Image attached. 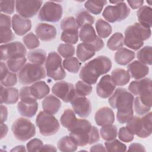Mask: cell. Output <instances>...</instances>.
Wrapping results in <instances>:
<instances>
[{
  "mask_svg": "<svg viewBox=\"0 0 152 152\" xmlns=\"http://www.w3.org/2000/svg\"><path fill=\"white\" fill-rule=\"evenodd\" d=\"M134 95L124 88H118L109 97L108 102L113 109H116V118L121 124L126 123L133 116Z\"/></svg>",
  "mask_w": 152,
  "mask_h": 152,
  "instance_id": "6da1fadb",
  "label": "cell"
},
{
  "mask_svg": "<svg viewBox=\"0 0 152 152\" xmlns=\"http://www.w3.org/2000/svg\"><path fill=\"white\" fill-rule=\"evenodd\" d=\"M69 137L80 147L97 142L100 134L97 127L92 126L90 121L84 119H77L76 123L69 130Z\"/></svg>",
  "mask_w": 152,
  "mask_h": 152,
  "instance_id": "7a4b0ae2",
  "label": "cell"
},
{
  "mask_svg": "<svg viewBox=\"0 0 152 152\" xmlns=\"http://www.w3.org/2000/svg\"><path fill=\"white\" fill-rule=\"evenodd\" d=\"M112 66V61L108 57L100 55L84 65L80 71L79 77L89 84H94L99 77L108 72Z\"/></svg>",
  "mask_w": 152,
  "mask_h": 152,
  "instance_id": "3957f363",
  "label": "cell"
},
{
  "mask_svg": "<svg viewBox=\"0 0 152 152\" xmlns=\"http://www.w3.org/2000/svg\"><path fill=\"white\" fill-rule=\"evenodd\" d=\"M124 44L128 48L137 50L144 45V41L151 37V29L135 23L128 26L124 31Z\"/></svg>",
  "mask_w": 152,
  "mask_h": 152,
  "instance_id": "277c9868",
  "label": "cell"
},
{
  "mask_svg": "<svg viewBox=\"0 0 152 152\" xmlns=\"http://www.w3.org/2000/svg\"><path fill=\"white\" fill-rule=\"evenodd\" d=\"M152 112H150L140 118L133 116L127 122L126 128L138 137L145 138L151 135L152 129Z\"/></svg>",
  "mask_w": 152,
  "mask_h": 152,
  "instance_id": "5b68a950",
  "label": "cell"
},
{
  "mask_svg": "<svg viewBox=\"0 0 152 152\" xmlns=\"http://www.w3.org/2000/svg\"><path fill=\"white\" fill-rule=\"evenodd\" d=\"M46 77L45 68L38 64L27 63L19 71V83L23 85H29Z\"/></svg>",
  "mask_w": 152,
  "mask_h": 152,
  "instance_id": "8992f818",
  "label": "cell"
},
{
  "mask_svg": "<svg viewBox=\"0 0 152 152\" xmlns=\"http://www.w3.org/2000/svg\"><path fill=\"white\" fill-rule=\"evenodd\" d=\"M45 68L47 76L55 81L62 80L66 75L62 65V58L55 51L49 53L45 61Z\"/></svg>",
  "mask_w": 152,
  "mask_h": 152,
  "instance_id": "52a82bcc",
  "label": "cell"
},
{
  "mask_svg": "<svg viewBox=\"0 0 152 152\" xmlns=\"http://www.w3.org/2000/svg\"><path fill=\"white\" fill-rule=\"evenodd\" d=\"M36 124L39 132L43 136H51L58 132L60 125L57 119L52 114L45 112H40L36 119Z\"/></svg>",
  "mask_w": 152,
  "mask_h": 152,
  "instance_id": "ba28073f",
  "label": "cell"
},
{
  "mask_svg": "<svg viewBox=\"0 0 152 152\" xmlns=\"http://www.w3.org/2000/svg\"><path fill=\"white\" fill-rule=\"evenodd\" d=\"M11 130L15 138L20 141H26L36 134L34 125L28 119L19 118L12 124Z\"/></svg>",
  "mask_w": 152,
  "mask_h": 152,
  "instance_id": "9c48e42d",
  "label": "cell"
},
{
  "mask_svg": "<svg viewBox=\"0 0 152 152\" xmlns=\"http://www.w3.org/2000/svg\"><path fill=\"white\" fill-rule=\"evenodd\" d=\"M130 12V8L124 1H121L115 5L107 6L102 13V16L108 22L113 23L125 20Z\"/></svg>",
  "mask_w": 152,
  "mask_h": 152,
  "instance_id": "30bf717a",
  "label": "cell"
},
{
  "mask_svg": "<svg viewBox=\"0 0 152 152\" xmlns=\"http://www.w3.org/2000/svg\"><path fill=\"white\" fill-rule=\"evenodd\" d=\"M63 8L61 4L53 1H46L40 10L38 18L42 21L56 23L62 18Z\"/></svg>",
  "mask_w": 152,
  "mask_h": 152,
  "instance_id": "8fae6325",
  "label": "cell"
},
{
  "mask_svg": "<svg viewBox=\"0 0 152 152\" xmlns=\"http://www.w3.org/2000/svg\"><path fill=\"white\" fill-rule=\"evenodd\" d=\"M1 59L2 61L8 60L11 58L25 56L27 50L24 45L20 42H13L0 46Z\"/></svg>",
  "mask_w": 152,
  "mask_h": 152,
  "instance_id": "7c38bea8",
  "label": "cell"
},
{
  "mask_svg": "<svg viewBox=\"0 0 152 152\" xmlns=\"http://www.w3.org/2000/svg\"><path fill=\"white\" fill-rule=\"evenodd\" d=\"M42 4V1L18 0L15 1V10L20 16L29 18L37 14Z\"/></svg>",
  "mask_w": 152,
  "mask_h": 152,
  "instance_id": "4fadbf2b",
  "label": "cell"
},
{
  "mask_svg": "<svg viewBox=\"0 0 152 152\" xmlns=\"http://www.w3.org/2000/svg\"><path fill=\"white\" fill-rule=\"evenodd\" d=\"M52 93L65 103L70 102L76 95L73 84L65 81H58L52 88Z\"/></svg>",
  "mask_w": 152,
  "mask_h": 152,
  "instance_id": "5bb4252c",
  "label": "cell"
},
{
  "mask_svg": "<svg viewBox=\"0 0 152 152\" xmlns=\"http://www.w3.org/2000/svg\"><path fill=\"white\" fill-rule=\"evenodd\" d=\"M70 103L74 113L81 118H87L91 112V102L86 97L75 95Z\"/></svg>",
  "mask_w": 152,
  "mask_h": 152,
  "instance_id": "9a60e30c",
  "label": "cell"
},
{
  "mask_svg": "<svg viewBox=\"0 0 152 152\" xmlns=\"http://www.w3.org/2000/svg\"><path fill=\"white\" fill-rule=\"evenodd\" d=\"M128 90L132 94L138 96L151 94V80L150 78H142L132 81Z\"/></svg>",
  "mask_w": 152,
  "mask_h": 152,
  "instance_id": "2e32d148",
  "label": "cell"
},
{
  "mask_svg": "<svg viewBox=\"0 0 152 152\" xmlns=\"http://www.w3.org/2000/svg\"><path fill=\"white\" fill-rule=\"evenodd\" d=\"M116 86L111 76L107 74L103 76L97 84L96 93L100 97L106 99L112 94Z\"/></svg>",
  "mask_w": 152,
  "mask_h": 152,
  "instance_id": "e0dca14e",
  "label": "cell"
},
{
  "mask_svg": "<svg viewBox=\"0 0 152 152\" xmlns=\"http://www.w3.org/2000/svg\"><path fill=\"white\" fill-rule=\"evenodd\" d=\"M35 32L37 37L44 42L54 40L57 34V30L55 26L43 23H39L36 26Z\"/></svg>",
  "mask_w": 152,
  "mask_h": 152,
  "instance_id": "ac0fdd59",
  "label": "cell"
},
{
  "mask_svg": "<svg viewBox=\"0 0 152 152\" xmlns=\"http://www.w3.org/2000/svg\"><path fill=\"white\" fill-rule=\"evenodd\" d=\"M11 22L12 29L18 36H23L31 28V20L18 14H14L12 16Z\"/></svg>",
  "mask_w": 152,
  "mask_h": 152,
  "instance_id": "d6986e66",
  "label": "cell"
},
{
  "mask_svg": "<svg viewBox=\"0 0 152 152\" xmlns=\"http://www.w3.org/2000/svg\"><path fill=\"white\" fill-rule=\"evenodd\" d=\"M94 121L98 126L112 124L115 122L114 112L109 107H100L94 115Z\"/></svg>",
  "mask_w": 152,
  "mask_h": 152,
  "instance_id": "ffe728a7",
  "label": "cell"
},
{
  "mask_svg": "<svg viewBox=\"0 0 152 152\" xmlns=\"http://www.w3.org/2000/svg\"><path fill=\"white\" fill-rule=\"evenodd\" d=\"M127 69L130 77L137 80L144 78L149 73L148 66L137 60L128 64Z\"/></svg>",
  "mask_w": 152,
  "mask_h": 152,
  "instance_id": "44dd1931",
  "label": "cell"
},
{
  "mask_svg": "<svg viewBox=\"0 0 152 152\" xmlns=\"http://www.w3.org/2000/svg\"><path fill=\"white\" fill-rule=\"evenodd\" d=\"M19 92L17 88H5L2 85L1 86V104H14L17 102Z\"/></svg>",
  "mask_w": 152,
  "mask_h": 152,
  "instance_id": "7402d4cb",
  "label": "cell"
},
{
  "mask_svg": "<svg viewBox=\"0 0 152 152\" xmlns=\"http://www.w3.org/2000/svg\"><path fill=\"white\" fill-rule=\"evenodd\" d=\"M7 64L3 62H1V84L4 87H10L15 85L17 83V75L8 71Z\"/></svg>",
  "mask_w": 152,
  "mask_h": 152,
  "instance_id": "603a6c76",
  "label": "cell"
},
{
  "mask_svg": "<svg viewBox=\"0 0 152 152\" xmlns=\"http://www.w3.org/2000/svg\"><path fill=\"white\" fill-rule=\"evenodd\" d=\"M42 104L43 111L52 115L56 114L61 107V100L52 94L46 97Z\"/></svg>",
  "mask_w": 152,
  "mask_h": 152,
  "instance_id": "cb8c5ba5",
  "label": "cell"
},
{
  "mask_svg": "<svg viewBox=\"0 0 152 152\" xmlns=\"http://www.w3.org/2000/svg\"><path fill=\"white\" fill-rule=\"evenodd\" d=\"M38 107L37 101L27 102L21 100L17 104V110L20 115L26 118H32L36 115Z\"/></svg>",
  "mask_w": 152,
  "mask_h": 152,
  "instance_id": "d4e9b609",
  "label": "cell"
},
{
  "mask_svg": "<svg viewBox=\"0 0 152 152\" xmlns=\"http://www.w3.org/2000/svg\"><path fill=\"white\" fill-rule=\"evenodd\" d=\"M30 90L34 99L40 100L49 93L50 88L45 81H39L30 86Z\"/></svg>",
  "mask_w": 152,
  "mask_h": 152,
  "instance_id": "484cf974",
  "label": "cell"
},
{
  "mask_svg": "<svg viewBox=\"0 0 152 152\" xmlns=\"http://www.w3.org/2000/svg\"><path fill=\"white\" fill-rule=\"evenodd\" d=\"M139 23L145 27L150 28L152 26V8L144 5L141 7L137 12Z\"/></svg>",
  "mask_w": 152,
  "mask_h": 152,
  "instance_id": "4316f807",
  "label": "cell"
},
{
  "mask_svg": "<svg viewBox=\"0 0 152 152\" xmlns=\"http://www.w3.org/2000/svg\"><path fill=\"white\" fill-rule=\"evenodd\" d=\"M135 52L128 49L121 48L115 54L114 59L116 63L121 65H126L135 58Z\"/></svg>",
  "mask_w": 152,
  "mask_h": 152,
  "instance_id": "83f0119b",
  "label": "cell"
},
{
  "mask_svg": "<svg viewBox=\"0 0 152 152\" xmlns=\"http://www.w3.org/2000/svg\"><path fill=\"white\" fill-rule=\"evenodd\" d=\"M111 78L116 86H124L128 83L131 77L128 71L122 68H116L112 71Z\"/></svg>",
  "mask_w": 152,
  "mask_h": 152,
  "instance_id": "f1b7e54d",
  "label": "cell"
},
{
  "mask_svg": "<svg viewBox=\"0 0 152 152\" xmlns=\"http://www.w3.org/2000/svg\"><path fill=\"white\" fill-rule=\"evenodd\" d=\"M77 118L75 113L71 109H66L60 118V122L62 125L67 128L69 131L76 123Z\"/></svg>",
  "mask_w": 152,
  "mask_h": 152,
  "instance_id": "f546056e",
  "label": "cell"
},
{
  "mask_svg": "<svg viewBox=\"0 0 152 152\" xmlns=\"http://www.w3.org/2000/svg\"><path fill=\"white\" fill-rule=\"evenodd\" d=\"M79 37L81 42L88 43L94 41L97 36L94 27L91 25H86L81 28L79 32Z\"/></svg>",
  "mask_w": 152,
  "mask_h": 152,
  "instance_id": "4dcf8cb0",
  "label": "cell"
},
{
  "mask_svg": "<svg viewBox=\"0 0 152 152\" xmlns=\"http://www.w3.org/2000/svg\"><path fill=\"white\" fill-rule=\"evenodd\" d=\"M77 145L72 139L68 135L62 137L58 142V149L64 152H73L77 150Z\"/></svg>",
  "mask_w": 152,
  "mask_h": 152,
  "instance_id": "1f68e13d",
  "label": "cell"
},
{
  "mask_svg": "<svg viewBox=\"0 0 152 152\" xmlns=\"http://www.w3.org/2000/svg\"><path fill=\"white\" fill-rule=\"evenodd\" d=\"M96 30L100 38H106L112 33L111 25L102 18L98 19L96 22Z\"/></svg>",
  "mask_w": 152,
  "mask_h": 152,
  "instance_id": "d6a6232c",
  "label": "cell"
},
{
  "mask_svg": "<svg viewBox=\"0 0 152 152\" xmlns=\"http://www.w3.org/2000/svg\"><path fill=\"white\" fill-rule=\"evenodd\" d=\"M27 57L28 60L32 64L41 65L45 62L47 58L46 52L41 49L30 51L27 54Z\"/></svg>",
  "mask_w": 152,
  "mask_h": 152,
  "instance_id": "836d02e7",
  "label": "cell"
},
{
  "mask_svg": "<svg viewBox=\"0 0 152 152\" xmlns=\"http://www.w3.org/2000/svg\"><path fill=\"white\" fill-rule=\"evenodd\" d=\"M76 21L79 28L86 25H91L94 23V17L88 12L82 9L76 14Z\"/></svg>",
  "mask_w": 152,
  "mask_h": 152,
  "instance_id": "e575fe53",
  "label": "cell"
},
{
  "mask_svg": "<svg viewBox=\"0 0 152 152\" xmlns=\"http://www.w3.org/2000/svg\"><path fill=\"white\" fill-rule=\"evenodd\" d=\"M124 45V37L120 32L115 33L107 40V47L111 50H116L121 48Z\"/></svg>",
  "mask_w": 152,
  "mask_h": 152,
  "instance_id": "d590c367",
  "label": "cell"
},
{
  "mask_svg": "<svg viewBox=\"0 0 152 152\" xmlns=\"http://www.w3.org/2000/svg\"><path fill=\"white\" fill-rule=\"evenodd\" d=\"M107 1H87L84 3L86 9L91 14L99 15L102 12L104 5L107 4Z\"/></svg>",
  "mask_w": 152,
  "mask_h": 152,
  "instance_id": "8d00e7d4",
  "label": "cell"
},
{
  "mask_svg": "<svg viewBox=\"0 0 152 152\" xmlns=\"http://www.w3.org/2000/svg\"><path fill=\"white\" fill-rule=\"evenodd\" d=\"M100 132L103 140L110 141L116 138L118 134V129L115 125L109 124L102 126Z\"/></svg>",
  "mask_w": 152,
  "mask_h": 152,
  "instance_id": "74e56055",
  "label": "cell"
},
{
  "mask_svg": "<svg viewBox=\"0 0 152 152\" xmlns=\"http://www.w3.org/2000/svg\"><path fill=\"white\" fill-rule=\"evenodd\" d=\"M137 58L141 63L151 65L152 63L151 46H145L141 49L137 53Z\"/></svg>",
  "mask_w": 152,
  "mask_h": 152,
  "instance_id": "f35d334b",
  "label": "cell"
},
{
  "mask_svg": "<svg viewBox=\"0 0 152 152\" xmlns=\"http://www.w3.org/2000/svg\"><path fill=\"white\" fill-rule=\"evenodd\" d=\"M63 67L68 72L73 74L77 73L81 67V63L75 57H69L65 58L63 62Z\"/></svg>",
  "mask_w": 152,
  "mask_h": 152,
  "instance_id": "ab89813d",
  "label": "cell"
},
{
  "mask_svg": "<svg viewBox=\"0 0 152 152\" xmlns=\"http://www.w3.org/2000/svg\"><path fill=\"white\" fill-rule=\"evenodd\" d=\"M26 60L25 56L11 58L7 60V65L10 71L14 73L17 72L23 68L26 62Z\"/></svg>",
  "mask_w": 152,
  "mask_h": 152,
  "instance_id": "60d3db41",
  "label": "cell"
},
{
  "mask_svg": "<svg viewBox=\"0 0 152 152\" xmlns=\"http://www.w3.org/2000/svg\"><path fill=\"white\" fill-rule=\"evenodd\" d=\"M61 40L70 45L76 44L78 40V30H67L63 31L61 35Z\"/></svg>",
  "mask_w": 152,
  "mask_h": 152,
  "instance_id": "b9f144b4",
  "label": "cell"
},
{
  "mask_svg": "<svg viewBox=\"0 0 152 152\" xmlns=\"http://www.w3.org/2000/svg\"><path fill=\"white\" fill-rule=\"evenodd\" d=\"M75 90L77 96L86 97L91 93L93 87L91 84L82 80L77 82L75 86Z\"/></svg>",
  "mask_w": 152,
  "mask_h": 152,
  "instance_id": "7bdbcfd3",
  "label": "cell"
},
{
  "mask_svg": "<svg viewBox=\"0 0 152 152\" xmlns=\"http://www.w3.org/2000/svg\"><path fill=\"white\" fill-rule=\"evenodd\" d=\"M96 54V52H91L86 48L83 43H80L77 45L76 55L77 57L81 62H86L93 57Z\"/></svg>",
  "mask_w": 152,
  "mask_h": 152,
  "instance_id": "ee69618b",
  "label": "cell"
},
{
  "mask_svg": "<svg viewBox=\"0 0 152 152\" xmlns=\"http://www.w3.org/2000/svg\"><path fill=\"white\" fill-rule=\"evenodd\" d=\"M24 44L28 49H33L40 46V41L36 35L33 32H30L23 38Z\"/></svg>",
  "mask_w": 152,
  "mask_h": 152,
  "instance_id": "f6af8a7d",
  "label": "cell"
},
{
  "mask_svg": "<svg viewBox=\"0 0 152 152\" xmlns=\"http://www.w3.org/2000/svg\"><path fill=\"white\" fill-rule=\"evenodd\" d=\"M106 149L107 151H125L126 145L117 139L107 141L104 143Z\"/></svg>",
  "mask_w": 152,
  "mask_h": 152,
  "instance_id": "bcb514c9",
  "label": "cell"
},
{
  "mask_svg": "<svg viewBox=\"0 0 152 152\" xmlns=\"http://www.w3.org/2000/svg\"><path fill=\"white\" fill-rule=\"evenodd\" d=\"M60 28L63 31L67 30H78L79 27L76 19L72 16L64 18L60 23Z\"/></svg>",
  "mask_w": 152,
  "mask_h": 152,
  "instance_id": "7dc6e473",
  "label": "cell"
},
{
  "mask_svg": "<svg viewBox=\"0 0 152 152\" xmlns=\"http://www.w3.org/2000/svg\"><path fill=\"white\" fill-rule=\"evenodd\" d=\"M134 106L135 113L138 116H143L148 113L151 110V107L144 104L140 99L139 96L134 100Z\"/></svg>",
  "mask_w": 152,
  "mask_h": 152,
  "instance_id": "c3c4849f",
  "label": "cell"
},
{
  "mask_svg": "<svg viewBox=\"0 0 152 152\" xmlns=\"http://www.w3.org/2000/svg\"><path fill=\"white\" fill-rule=\"evenodd\" d=\"M75 47L70 44L61 43L58 47V52L65 58L72 56L75 54Z\"/></svg>",
  "mask_w": 152,
  "mask_h": 152,
  "instance_id": "681fc988",
  "label": "cell"
},
{
  "mask_svg": "<svg viewBox=\"0 0 152 152\" xmlns=\"http://www.w3.org/2000/svg\"><path fill=\"white\" fill-rule=\"evenodd\" d=\"M82 43L86 48H87L88 50L93 52H96L100 50L103 48L104 45L103 40L99 37H97V38L91 42H88V43L83 42Z\"/></svg>",
  "mask_w": 152,
  "mask_h": 152,
  "instance_id": "f907efd6",
  "label": "cell"
},
{
  "mask_svg": "<svg viewBox=\"0 0 152 152\" xmlns=\"http://www.w3.org/2000/svg\"><path fill=\"white\" fill-rule=\"evenodd\" d=\"M1 43H8V42L14 39L15 36L11 28L0 27Z\"/></svg>",
  "mask_w": 152,
  "mask_h": 152,
  "instance_id": "816d5d0a",
  "label": "cell"
},
{
  "mask_svg": "<svg viewBox=\"0 0 152 152\" xmlns=\"http://www.w3.org/2000/svg\"><path fill=\"white\" fill-rule=\"evenodd\" d=\"M19 97L21 100L27 102H36V99H34L31 95L30 90V87L24 86L20 90Z\"/></svg>",
  "mask_w": 152,
  "mask_h": 152,
  "instance_id": "f5cc1de1",
  "label": "cell"
},
{
  "mask_svg": "<svg viewBox=\"0 0 152 152\" xmlns=\"http://www.w3.org/2000/svg\"><path fill=\"white\" fill-rule=\"evenodd\" d=\"M118 138L120 140L125 142H131L134 138V134H132L127 128L126 127L123 126L121 127L118 132Z\"/></svg>",
  "mask_w": 152,
  "mask_h": 152,
  "instance_id": "db71d44e",
  "label": "cell"
},
{
  "mask_svg": "<svg viewBox=\"0 0 152 152\" xmlns=\"http://www.w3.org/2000/svg\"><path fill=\"white\" fill-rule=\"evenodd\" d=\"M43 146L42 141L39 138H33L27 143V151H40Z\"/></svg>",
  "mask_w": 152,
  "mask_h": 152,
  "instance_id": "11a10c76",
  "label": "cell"
},
{
  "mask_svg": "<svg viewBox=\"0 0 152 152\" xmlns=\"http://www.w3.org/2000/svg\"><path fill=\"white\" fill-rule=\"evenodd\" d=\"M1 11L8 14H11L14 11L15 1H1Z\"/></svg>",
  "mask_w": 152,
  "mask_h": 152,
  "instance_id": "9f6ffc18",
  "label": "cell"
},
{
  "mask_svg": "<svg viewBox=\"0 0 152 152\" xmlns=\"http://www.w3.org/2000/svg\"><path fill=\"white\" fill-rule=\"evenodd\" d=\"M12 22H11V17L9 15L1 13L0 27L11 28Z\"/></svg>",
  "mask_w": 152,
  "mask_h": 152,
  "instance_id": "6f0895ef",
  "label": "cell"
},
{
  "mask_svg": "<svg viewBox=\"0 0 152 152\" xmlns=\"http://www.w3.org/2000/svg\"><path fill=\"white\" fill-rule=\"evenodd\" d=\"M129 151H145V148L142 144L140 143H132L128 148Z\"/></svg>",
  "mask_w": 152,
  "mask_h": 152,
  "instance_id": "680465c9",
  "label": "cell"
},
{
  "mask_svg": "<svg viewBox=\"0 0 152 152\" xmlns=\"http://www.w3.org/2000/svg\"><path fill=\"white\" fill-rule=\"evenodd\" d=\"M127 2L128 3L130 7L132 9H137L140 7H141L143 4L144 1L143 0H136V1H129L128 0Z\"/></svg>",
  "mask_w": 152,
  "mask_h": 152,
  "instance_id": "91938a15",
  "label": "cell"
},
{
  "mask_svg": "<svg viewBox=\"0 0 152 152\" xmlns=\"http://www.w3.org/2000/svg\"><path fill=\"white\" fill-rule=\"evenodd\" d=\"M8 117V110L5 106L1 104V122H4L7 121Z\"/></svg>",
  "mask_w": 152,
  "mask_h": 152,
  "instance_id": "94428289",
  "label": "cell"
},
{
  "mask_svg": "<svg viewBox=\"0 0 152 152\" xmlns=\"http://www.w3.org/2000/svg\"><path fill=\"white\" fill-rule=\"evenodd\" d=\"M91 151H106V148L102 144H97L93 145L90 148Z\"/></svg>",
  "mask_w": 152,
  "mask_h": 152,
  "instance_id": "6125c7cd",
  "label": "cell"
},
{
  "mask_svg": "<svg viewBox=\"0 0 152 152\" xmlns=\"http://www.w3.org/2000/svg\"><path fill=\"white\" fill-rule=\"evenodd\" d=\"M41 151H56L57 150L56 147L50 144H45L43 146L42 148L40 150Z\"/></svg>",
  "mask_w": 152,
  "mask_h": 152,
  "instance_id": "be15d7a7",
  "label": "cell"
},
{
  "mask_svg": "<svg viewBox=\"0 0 152 152\" xmlns=\"http://www.w3.org/2000/svg\"><path fill=\"white\" fill-rule=\"evenodd\" d=\"M1 138H3L7 134L8 128L6 124H4V122H1Z\"/></svg>",
  "mask_w": 152,
  "mask_h": 152,
  "instance_id": "e7e4bbea",
  "label": "cell"
},
{
  "mask_svg": "<svg viewBox=\"0 0 152 152\" xmlns=\"http://www.w3.org/2000/svg\"><path fill=\"white\" fill-rule=\"evenodd\" d=\"M27 151V150L26 149L25 147L22 145H17L11 150V151Z\"/></svg>",
  "mask_w": 152,
  "mask_h": 152,
  "instance_id": "03108f58",
  "label": "cell"
},
{
  "mask_svg": "<svg viewBox=\"0 0 152 152\" xmlns=\"http://www.w3.org/2000/svg\"><path fill=\"white\" fill-rule=\"evenodd\" d=\"M147 2L150 5H151V1H147Z\"/></svg>",
  "mask_w": 152,
  "mask_h": 152,
  "instance_id": "003e7915",
  "label": "cell"
}]
</instances>
